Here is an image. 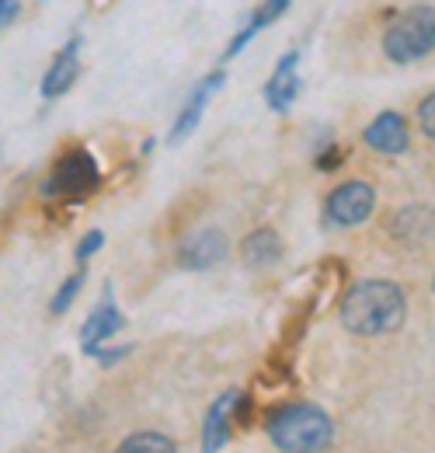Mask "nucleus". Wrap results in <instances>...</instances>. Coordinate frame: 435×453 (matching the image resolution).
<instances>
[{
  "instance_id": "f257e3e1",
  "label": "nucleus",
  "mask_w": 435,
  "mask_h": 453,
  "mask_svg": "<svg viewBox=\"0 0 435 453\" xmlns=\"http://www.w3.org/2000/svg\"><path fill=\"white\" fill-rule=\"evenodd\" d=\"M408 296L390 280H362L355 283L341 300V325L352 335H390L404 325Z\"/></svg>"
},
{
  "instance_id": "f03ea898",
  "label": "nucleus",
  "mask_w": 435,
  "mask_h": 453,
  "mask_svg": "<svg viewBox=\"0 0 435 453\" xmlns=\"http://www.w3.org/2000/svg\"><path fill=\"white\" fill-rule=\"evenodd\" d=\"M383 57L397 66L418 63L435 53V4H408L397 11L380 35Z\"/></svg>"
},
{
  "instance_id": "7ed1b4c3",
  "label": "nucleus",
  "mask_w": 435,
  "mask_h": 453,
  "mask_svg": "<svg viewBox=\"0 0 435 453\" xmlns=\"http://www.w3.org/2000/svg\"><path fill=\"white\" fill-rule=\"evenodd\" d=\"M265 429L282 453H324L334 440V426L317 404H282Z\"/></svg>"
},
{
  "instance_id": "20e7f679",
  "label": "nucleus",
  "mask_w": 435,
  "mask_h": 453,
  "mask_svg": "<svg viewBox=\"0 0 435 453\" xmlns=\"http://www.w3.org/2000/svg\"><path fill=\"white\" fill-rule=\"evenodd\" d=\"M102 171L98 161L88 150H66L63 157H56L53 171L42 181V196L46 199H84L98 188Z\"/></svg>"
},
{
  "instance_id": "39448f33",
  "label": "nucleus",
  "mask_w": 435,
  "mask_h": 453,
  "mask_svg": "<svg viewBox=\"0 0 435 453\" xmlns=\"http://www.w3.org/2000/svg\"><path fill=\"white\" fill-rule=\"evenodd\" d=\"M377 210V188L362 178H348L334 185L324 199V220L331 226H359Z\"/></svg>"
},
{
  "instance_id": "423d86ee",
  "label": "nucleus",
  "mask_w": 435,
  "mask_h": 453,
  "mask_svg": "<svg viewBox=\"0 0 435 453\" xmlns=\"http://www.w3.org/2000/svg\"><path fill=\"white\" fill-rule=\"evenodd\" d=\"M226 251H230L226 234L219 226H202V230H195V234H188L181 241L178 262L185 269H192V273H206V269H213V265H219L226 258Z\"/></svg>"
},
{
  "instance_id": "0eeeda50",
  "label": "nucleus",
  "mask_w": 435,
  "mask_h": 453,
  "mask_svg": "<svg viewBox=\"0 0 435 453\" xmlns=\"http://www.w3.org/2000/svg\"><path fill=\"white\" fill-rule=\"evenodd\" d=\"M303 91V81H300V50H289L286 57L275 63L272 77L265 84V102L272 112H289V105L300 98Z\"/></svg>"
},
{
  "instance_id": "6e6552de",
  "label": "nucleus",
  "mask_w": 435,
  "mask_h": 453,
  "mask_svg": "<svg viewBox=\"0 0 435 453\" xmlns=\"http://www.w3.org/2000/svg\"><path fill=\"white\" fill-rule=\"evenodd\" d=\"M366 147L386 154V157H401L408 147H411V129H408V119L401 112H380L362 133Z\"/></svg>"
},
{
  "instance_id": "1a4fd4ad",
  "label": "nucleus",
  "mask_w": 435,
  "mask_h": 453,
  "mask_svg": "<svg viewBox=\"0 0 435 453\" xmlns=\"http://www.w3.org/2000/svg\"><path fill=\"white\" fill-rule=\"evenodd\" d=\"M77 73H80V35H73V39H66L63 46H59V53L53 57V63L46 66V73H42V98H63L70 88H73V81H77Z\"/></svg>"
},
{
  "instance_id": "9d476101",
  "label": "nucleus",
  "mask_w": 435,
  "mask_h": 453,
  "mask_svg": "<svg viewBox=\"0 0 435 453\" xmlns=\"http://www.w3.org/2000/svg\"><path fill=\"white\" fill-rule=\"evenodd\" d=\"M223 81H226V73H223V70H213V73H210V77H202V84L188 95V102L181 105V112H178L174 126H171V136H167L174 147H178L185 136H192V133H195V126L202 122V112H206L210 98L223 88Z\"/></svg>"
},
{
  "instance_id": "9b49d317",
  "label": "nucleus",
  "mask_w": 435,
  "mask_h": 453,
  "mask_svg": "<svg viewBox=\"0 0 435 453\" xmlns=\"http://www.w3.org/2000/svg\"><path fill=\"white\" fill-rule=\"evenodd\" d=\"M286 11H289V0H262V4H258V7L248 14V21L237 28V35L226 42V50H223V59L240 57V53H244V50L255 42V35H258V32H265V28H269L272 21H279Z\"/></svg>"
},
{
  "instance_id": "f8f14e48",
  "label": "nucleus",
  "mask_w": 435,
  "mask_h": 453,
  "mask_svg": "<svg viewBox=\"0 0 435 453\" xmlns=\"http://www.w3.org/2000/svg\"><path fill=\"white\" fill-rule=\"evenodd\" d=\"M390 234H393L401 244H425L435 234V210L425 206V203L401 206V210L390 217Z\"/></svg>"
},
{
  "instance_id": "ddd939ff",
  "label": "nucleus",
  "mask_w": 435,
  "mask_h": 453,
  "mask_svg": "<svg viewBox=\"0 0 435 453\" xmlns=\"http://www.w3.org/2000/svg\"><path fill=\"white\" fill-rule=\"evenodd\" d=\"M122 325H126V318H122V311L115 307V300H111V293L102 300V307L84 321V328H80V345H84V352H98L105 342L115 335V332H122Z\"/></svg>"
},
{
  "instance_id": "4468645a",
  "label": "nucleus",
  "mask_w": 435,
  "mask_h": 453,
  "mask_svg": "<svg viewBox=\"0 0 435 453\" xmlns=\"http://www.w3.org/2000/svg\"><path fill=\"white\" fill-rule=\"evenodd\" d=\"M240 258L248 269H269L282 258V241L272 226H258L240 241Z\"/></svg>"
},
{
  "instance_id": "2eb2a0df",
  "label": "nucleus",
  "mask_w": 435,
  "mask_h": 453,
  "mask_svg": "<svg viewBox=\"0 0 435 453\" xmlns=\"http://www.w3.org/2000/svg\"><path fill=\"white\" fill-rule=\"evenodd\" d=\"M233 401H237V395L226 391V395L210 408V415H206V429H202V453L223 450V443L230 440V404H233Z\"/></svg>"
},
{
  "instance_id": "dca6fc26",
  "label": "nucleus",
  "mask_w": 435,
  "mask_h": 453,
  "mask_svg": "<svg viewBox=\"0 0 435 453\" xmlns=\"http://www.w3.org/2000/svg\"><path fill=\"white\" fill-rule=\"evenodd\" d=\"M115 453H178V447H174L171 436L147 429V433H133L129 440H122Z\"/></svg>"
},
{
  "instance_id": "f3484780",
  "label": "nucleus",
  "mask_w": 435,
  "mask_h": 453,
  "mask_svg": "<svg viewBox=\"0 0 435 453\" xmlns=\"http://www.w3.org/2000/svg\"><path fill=\"white\" fill-rule=\"evenodd\" d=\"M80 286H84V269H77L73 276H66V280H63V286L56 289L53 303H50V311H53V314H63V311L73 303V296H77V289H80Z\"/></svg>"
},
{
  "instance_id": "a211bd4d",
  "label": "nucleus",
  "mask_w": 435,
  "mask_h": 453,
  "mask_svg": "<svg viewBox=\"0 0 435 453\" xmlns=\"http://www.w3.org/2000/svg\"><path fill=\"white\" fill-rule=\"evenodd\" d=\"M415 119H418V129H422V136L435 143V91H429V95L418 102V112H415Z\"/></svg>"
},
{
  "instance_id": "6ab92c4d",
  "label": "nucleus",
  "mask_w": 435,
  "mask_h": 453,
  "mask_svg": "<svg viewBox=\"0 0 435 453\" xmlns=\"http://www.w3.org/2000/svg\"><path fill=\"white\" fill-rule=\"evenodd\" d=\"M102 244H105V234H102V230H88V234L80 237V244H77V262H88Z\"/></svg>"
},
{
  "instance_id": "aec40b11",
  "label": "nucleus",
  "mask_w": 435,
  "mask_h": 453,
  "mask_svg": "<svg viewBox=\"0 0 435 453\" xmlns=\"http://www.w3.org/2000/svg\"><path fill=\"white\" fill-rule=\"evenodd\" d=\"M18 14H21V4H18V0H0V28L11 25Z\"/></svg>"
},
{
  "instance_id": "412c9836",
  "label": "nucleus",
  "mask_w": 435,
  "mask_h": 453,
  "mask_svg": "<svg viewBox=\"0 0 435 453\" xmlns=\"http://www.w3.org/2000/svg\"><path fill=\"white\" fill-rule=\"evenodd\" d=\"M432 289H435V280H432Z\"/></svg>"
}]
</instances>
